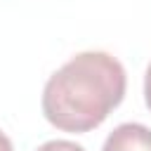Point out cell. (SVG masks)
Here are the masks:
<instances>
[{
    "mask_svg": "<svg viewBox=\"0 0 151 151\" xmlns=\"http://www.w3.org/2000/svg\"><path fill=\"white\" fill-rule=\"evenodd\" d=\"M125 68L109 52H80L42 87V113L64 132L99 127L125 97Z\"/></svg>",
    "mask_w": 151,
    "mask_h": 151,
    "instance_id": "1",
    "label": "cell"
},
{
    "mask_svg": "<svg viewBox=\"0 0 151 151\" xmlns=\"http://www.w3.org/2000/svg\"><path fill=\"white\" fill-rule=\"evenodd\" d=\"M101 151H151V130L142 123H123L106 137Z\"/></svg>",
    "mask_w": 151,
    "mask_h": 151,
    "instance_id": "2",
    "label": "cell"
},
{
    "mask_svg": "<svg viewBox=\"0 0 151 151\" xmlns=\"http://www.w3.org/2000/svg\"><path fill=\"white\" fill-rule=\"evenodd\" d=\"M35 151H85V149L76 142H68V139H50V142L40 144Z\"/></svg>",
    "mask_w": 151,
    "mask_h": 151,
    "instance_id": "3",
    "label": "cell"
},
{
    "mask_svg": "<svg viewBox=\"0 0 151 151\" xmlns=\"http://www.w3.org/2000/svg\"><path fill=\"white\" fill-rule=\"evenodd\" d=\"M144 99H146V106L151 109V64L146 66V76H144Z\"/></svg>",
    "mask_w": 151,
    "mask_h": 151,
    "instance_id": "4",
    "label": "cell"
},
{
    "mask_svg": "<svg viewBox=\"0 0 151 151\" xmlns=\"http://www.w3.org/2000/svg\"><path fill=\"white\" fill-rule=\"evenodd\" d=\"M0 151H14L12 149V142H9V137L0 130Z\"/></svg>",
    "mask_w": 151,
    "mask_h": 151,
    "instance_id": "5",
    "label": "cell"
}]
</instances>
